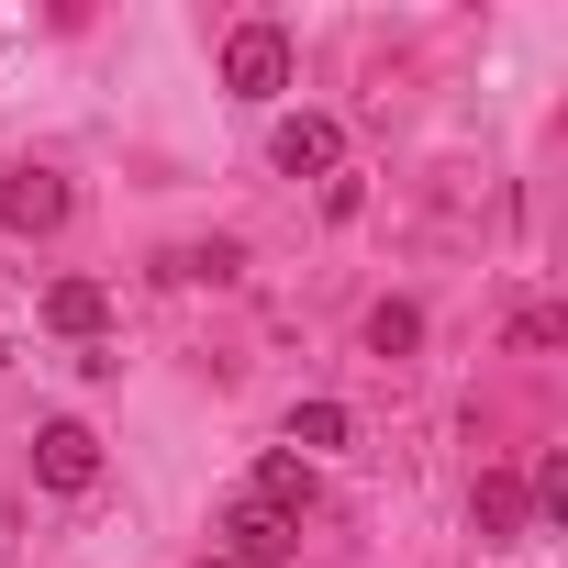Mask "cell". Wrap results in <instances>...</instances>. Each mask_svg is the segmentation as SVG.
Segmentation results:
<instances>
[{
	"mask_svg": "<svg viewBox=\"0 0 568 568\" xmlns=\"http://www.w3.org/2000/svg\"><path fill=\"white\" fill-rule=\"evenodd\" d=\"M234 267H245L234 245H179V256H168V278H234Z\"/></svg>",
	"mask_w": 568,
	"mask_h": 568,
	"instance_id": "obj_12",
	"label": "cell"
},
{
	"mask_svg": "<svg viewBox=\"0 0 568 568\" xmlns=\"http://www.w3.org/2000/svg\"><path fill=\"white\" fill-rule=\"evenodd\" d=\"M291 446H302V468H313V457L357 446V413H346V402H291Z\"/></svg>",
	"mask_w": 568,
	"mask_h": 568,
	"instance_id": "obj_9",
	"label": "cell"
},
{
	"mask_svg": "<svg viewBox=\"0 0 568 568\" xmlns=\"http://www.w3.org/2000/svg\"><path fill=\"white\" fill-rule=\"evenodd\" d=\"M68 201H79V190H68L57 168H12V179H0V234H57Z\"/></svg>",
	"mask_w": 568,
	"mask_h": 568,
	"instance_id": "obj_4",
	"label": "cell"
},
{
	"mask_svg": "<svg viewBox=\"0 0 568 568\" xmlns=\"http://www.w3.org/2000/svg\"><path fill=\"white\" fill-rule=\"evenodd\" d=\"M479 546H524V524H535V490L513 479V468H479Z\"/></svg>",
	"mask_w": 568,
	"mask_h": 568,
	"instance_id": "obj_6",
	"label": "cell"
},
{
	"mask_svg": "<svg viewBox=\"0 0 568 568\" xmlns=\"http://www.w3.org/2000/svg\"><path fill=\"white\" fill-rule=\"evenodd\" d=\"M267 156L291 168V179H335V168H346V134H335L324 112H291V123L267 134Z\"/></svg>",
	"mask_w": 568,
	"mask_h": 568,
	"instance_id": "obj_5",
	"label": "cell"
},
{
	"mask_svg": "<svg viewBox=\"0 0 568 568\" xmlns=\"http://www.w3.org/2000/svg\"><path fill=\"white\" fill-rule=\"evenodd\" d=\"M223 90L234 101H278V90H291V34H278V23H234L223 34Z\"/></svg>",
	"mask_w": 568,
	"mask_h": 568,
	"instance_id": "obj_1",
	"label": "cell"
},
{
	"mask_svg": "<svg viewBox=\"0 0 568 568\" xmlns=\"http://www.w3.org/2000/svg\"><path fill=\"white\" fill-rule=\"evenodd\" d=\"M513 346H535V357L568 346V313H557V302H524V313H513Z\"/></svg>",
	"mask_w": 568,
	"mask_h": 568,
	"instance_id": "obj_11",
	"label": "cell"
},
{
	"mask_svg": "<svg viewBox=\"0 0 568 568\" xmlns=\"http://www.w3.org/2000/svg\"><path fill=\"white\" fill-rule=\"evenodd\" d=\"M212 557H234V568H291V557H302V524L267 513V501H234V513L212 524Z\"/></svg>",
	"mask_w": 568,
	"mask_h": 568,
	"instance_id": "obj_2",
	"label": "cell"
},
{
	"mask_svg": "<svg viewBox=\"0 0 568 568\" xmlns=\"http://www.w3.org/2000/svg\"><path fill=\"white\" fill-rule=\"evenodd\" d=\"M0 368H12V335H0Z\"/></svg>",
	"mask_w": 568,
	"mask_h": 568,
	"instance_id": "obj_13",
	"label": "cell"
},
{
	"mask_svg": "<svg viewBox=\"0 0 568 568\" xmlns=\"http://www.w3.org/2000/svg\"><path fill=\"white\" fill-rule=\"evenodd\" d=\"M201 568H234V557H201Z\"/></svg>",
	"mask_w": 568,
	"mask_h": 568,
	"instance_id": "obj_14",
	"label": "cell"
},
{
	"mask_svg": "<svg viewBox=\"0 0 568 568\" xmlns=\"http://www.w3.org/2000/svg\"><path fill=\"white\" fill-rule=\"evenodd\" d=\"M45 324H57L68 346H101V324H112V291H101V278H57V291H45Z\"/></svg>",
	"mask_w": 568,
	"mask_h": 568,
	"instance_id": "obj_7",
	"label": "cell"
},
{
	"mask_svg": "<svg viewBox=\"0 0 568 568\" xmlns=\"http://www.w3.org/2000/svg\"><path fill=\"white\" fill-rule=\"evenodd\" d=\"M34 479H45L57 501H79V490H101V435H90L79 413H57V424L34 435Z\"/></svg>",
	"mask_w": 568,
	"mask_h": 568,
	"instance_id": "obj_3",
	"label": "cell"
},
{
	"mask_svg": "<svg viewBox=\"0 0 568 568\" xmlns=\"http://www.w3.org/2000/svg\"><path fill=\"white\" fill-rule=\"evenodd\" d=\"M413 346H424V313L413 302H379L368 313V357H413Z\"/></svg>",
	"mask_w": 568,
	"mask_h": 568,
	"instance_id": "obj_10",
	"label": "cell"
},
{
	"mask_svg": "<svg viewBox=\"0 0 568 568\" xmlns=\"http://www.w3.org/2000/svg\"><path fill=\"white\" fill-rule=\"evenodd\" d=\"M245 501H267V513H291V524H302V513H313V468H302L291 446H278V457H256V479H245Z\"/></svg>",
	"mask_w": 568,
	"mask_h": 568,
	"instance_id": "obj_8",
	"label": "cell"
}]
</instances>
